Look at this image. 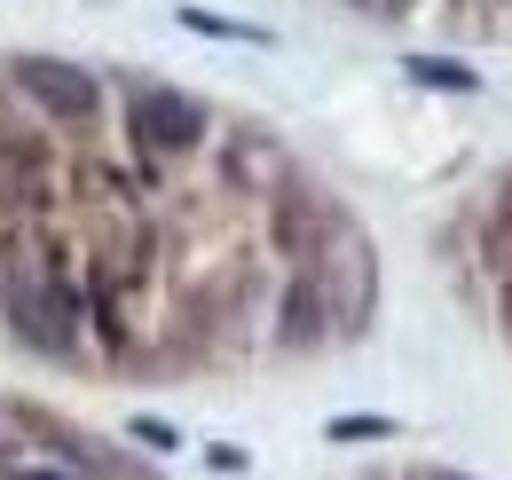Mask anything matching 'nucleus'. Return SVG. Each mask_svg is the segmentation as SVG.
<instances>
[{
    "instance_id": "20e7f679",
    "label": "nucleus",
    "mask_w": 512,
    "mask_h": 480,
    "mask_svg": "<svg viewBox=\"0 0 512 480\" xmlns=\"http://www.w3.org/2000/svg\"><path fill=\"white\" fill-rule=\"evenodd\" d=\"M182 24H190V32H205V40H253V48H268V32H260V24L213 16V8H182Z\"/></svg>"
},
{
    "instance_id": "f257e3e1",
    "label": "nucleus",
    "mask_w": 512,
    "mask_h": 480,
    "mask_svg": "<svg viewBox=\"0 0 512 480\" xmlns=\"http://www.w3.org/2000/svg\"><path fill=\"white\" fill-rule=\"evenodd\" d=\"M79 292L56 284V276H32V284H16L8 292V331L24 339V347H40V355H71L79 347Z\"/></svg>"
},
{
    "instance_id": "423d86ee",
    "label": "nucleus",
    "mask_w": 512,
    "mask_h": 480,
    "mask_svg": "<svg viewBox=\"0 0 512 480\" xmlns=\"http://www.w3.org/2000/svg\"><path fill=\"white\" fill-rule=\"evenodd\" d=\"M8 480H79V473H71V465H32V457H16Z\"/></svg>"
},
{
    "instance_id": "0eeeda50",
    "label": "nucleus",
    "mask_w": 512,
    "mask_h": 480,
    "mask_svg": "<svg viewBox=\"0 0 512 480\" xmlns=\"http://www.w3.org/2000/svg\"><path fill=\"white\" fill-rule=\"evenodd\" d=\"M331 433H339V441H379V433H386V418H339Z\"/></svg>"
},
{
    "instance_id": "39448f33",
    "label": "nucleus",
    "mask_w": 512,
    "mask_h": 480,
    "mask_svg": "<svg viewBox=\"0 0 512 480\" xmlns=\"http://www.w3.org/2000/svg\"><path fill=\"white\" fill-rule=\"evenodd\" d=\"M410 79H426V87H473L465 63H434V56H410Z\"/></svg>"
},
{
    "instance_id": "7ed1b4c3",
    "label": "nucleus",
    "mask_w": 512,
    "mask_h": 480,
    "mask_svg": "<svg viewBox=\"0 0 512 480\" xmlns=\"http://www.w3.org/2000/svg\"><path fill=\"white\" fill-rule=\"evenodd\" d=\"M134 134L150 150H197L205 142V111L174 87H134Z\"/></svg>"
},
{
    "instance_id": "f03ea898",
    "label": "nucleus",
    "mask_w": 512,
    "mask_h": 480,
    "mask_svg": "<svg viewBox=\"0 0 512 480\" xmlns=\"http://www.w3.org/2000/svg\"><path fill=\"white\" fill-rule=\"evenodd\" d=\"M48 119H64V126H79V119H95L103 111V87L79 71V63H56V56H16V71H8Z\"/></svg>"
}]
</instances>
